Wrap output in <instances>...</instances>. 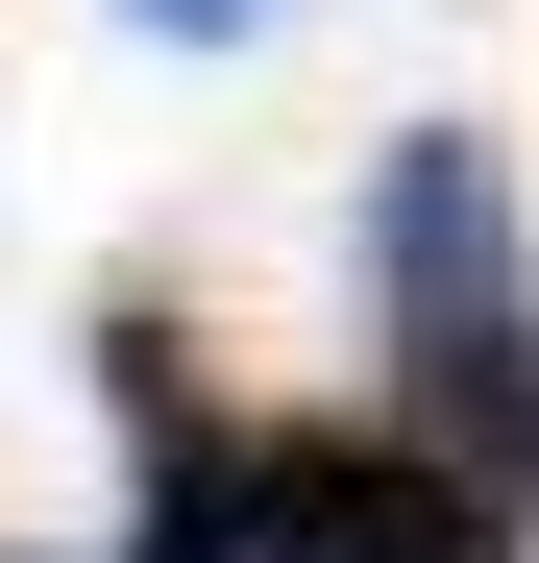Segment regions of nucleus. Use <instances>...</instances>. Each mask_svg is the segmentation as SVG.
I'll use <instances>...</instances> for the list:
<instances>
[{
    "mask_svg": "<svg viewBox=\"0 0 539 563\" xmlns=\"http://www.w3.org/2000/svg\"><path fill=\"white\" fill-rule=\"evenodd\" d=\"M369 343H393V417L539 539V245H515V172L466 123H417L369 172Z\"/></svg>",
    "mask_w": 539,
    "mask_h": 563,
    "instance_id": "obj_1",
    "label": "nucleus"
},
{
    "mask_svg": "<svg viewBox=\"0 0 539 563\" xmlns=\"http://www.w3.org/2000/svg\"><path fill=\"white\" fill-rule=\"evenodd\" d=\"M221 563H515V515L417 417H245L221 441Z\"/></svg>",
    "mask_w": 539,
    "mask_h": 563,
    "instance_id": "obj_2",
    "label": "nucleus"
},
{
    "mask_svg": "<svg viewBox=\"0 0 539 563\" xmlns=\"http://www.w3.org/2000/svg\"><path fill=\"white\" fill-rule=\"evenodd\" d=\"M123 25H270V0H123Z\"/></svg>",
    "mask_w": 539,
    "mask_h": 563,
    "instance_id": "obj_3",
    "label": "nucleus"
}]
</instances>
